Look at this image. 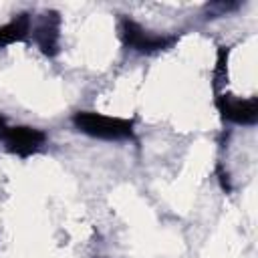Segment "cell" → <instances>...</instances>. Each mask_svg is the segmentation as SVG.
Returning a JSON list of instances; mask_svg holds the SVG:
<instances>
[{"label": "cell", "instance_id": "obj_5", "mask_svg": "<svg viewBox=\"0 0 258 258\" xmlns=\"http://www.w3.org/2000/svg\"><path fill=\"white\" fill-rule=\"evenodd\" d=\"M216 107L224 121H230L236 125H254L258 119L256 97L242 99V97H234V95H218Z\"/></svg>", "mask_w": 258, "mask_h": 258}, {"label": "cell", "instance_id": "obj_4", "mask_svg": "<svg viewBox=\"0 0 258 258\" xmlns=\"http://www.w3.org/2000/svg\"><path fill=\"white\" fill-rule=\"evenodd\" d=\"M34 44L46 56H56L60 50V14L56 10H44L30 28Z\"/></svg>", "mask_w": 258, "mask_h": 258}, {"label": "cell", "instance_id": "obj_6", "mask_svg": "<svg viewBox=\"0 0 258 258\" xmlns=\"http://www.w3.org/2000/svg\"><path fill=\"white\" fill-rule=\"evenodd\" d=\"M30 28H32V18L28 12H20L10 22L0 24V48L14 42H26L30 38Z\"/></svg>", "mask_w": 258, "mask_h": 258}, {"label": "cell", "instance_id": "obj_3", "mask_svg": "<svg viewBox=\"0 0 258 258\" xmlns=\"http://www.w3.org/2000/svg\"><path fill=\"white\" fill-rule=\"evenodd\" d=\"M0 143L18 157H28L40 151L46 143V133L28 125H10L8 121L0 129Z\"/></svg>", "mask_w": 258, "mask_h": 258}, {"label": "cell", "instance_id": "obj_1", "mask_svg": "<svg viewBox=\"0 0 258 258\" xmlns=\"http://www.w3.org/2000/svg\"><path fill=\"white\" fill-rule=\"evenodd\" d=\"M73 125L77 131L103 141H129L135 137L133 119L101 115L97 111H77L73 115Z\"/></svg>", "mask_w": 258, "mask_h": 258}, {"label": "cell", "instance_id": "obj_7", "mask_svg": "<svg viewBox=\"0 0 258 258\" xmlns=\"http://www.w3.org/2000/svg\"><path fill=\"white\" fill-rule=\"evenodd\" d=\"M240 8V2H214V4H208V12L210 14H216V16H222L230 10H236Z\"/></svg>", "mask_w": 258, "mask_h": 258}, {"label": "cell", "instance_id": "obj_2", "mask_svg": "<svg viewBox=\"0 0 258 258\" xmlns=\"http://www.w3.org/2000/svg\"><path fill=\"white\" fill-rule=\"evenodd\" d=\"M119 36H121L123 46L137 54H155V52L171 48L179 40L177 34L151 32L129 16L119 18Z\"/></svg>", "mask_w": 258, "mask_h": 258}]
</instances>
